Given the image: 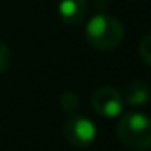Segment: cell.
<instances>
[{
  "mask_svg": "<svg viewBox=\"0 0 151 151\" xmlns=\"http://www.w3.org/2000/svg\"><path fill=\"white\" fill-rule=\"evenodd\" d=\"M125 29L117 18L111 15H94L86 23L85 37L94 49L112 50L122 42Z\"/></svg>",
  "mask_w": 151,
  "mask_h": 151,
  "instance_id": "1",
  "label": "cell"
},
{
  "mask_svg": "<svg viewBox=\"0 0 151 151\" xmlns=\"http://www.w3.org/2000/svg\"><path fill=\"white\" fill-rule=\"evenodd\" d=\"M117 137L124 146L137 151L151 148V117L141 112H128L117 124Z\"/></svg>",
  "mask_w": 151,
  "mask_h": 151,
  "instance_id": "2",
  "label": "cell"
},
{
  "mask_svg": "<svg viewBox=\"0 0 151 151\" xmlns=\"http://www.w3.org/2000/svg\"><path fill=\"white\" fill-rule=\"evenodd\" d=\"M63 137L72 146L86 148L96 140V125L85 115L72 114L63 124Z\"/></svg>",
  "mask_w": 151,
  "mask_h": 151,
  "instance_id": "3",
  "label": "cell"
},
{
  "mask_svg": "<svg viewBox=\"0 0 151 151\" xmlns=\"http://www.w3.org/2000/svg\"><path fill=\"white\" fill-rule=\"evenodd\" d=\"M93 109L106 119H115L124 111V96L112 86H101L93 93Z\"/></svg>",
  "mask_w": 151,
  "mask_h": 151,
  "instance_id": "4",
  "label": "cell"
},
{
  "mask_svg": "<svg viewBox=\"0 0 151 151\" xmlns=\"http://www.w3.org/2000/svg\"><path fill=\"white\" fill-rule=\"evenodd\" d=\"M59 17L67 26H75L85 20L88 13V2L86 0H60L59 7Z\"/></svg>",
  "mask_w": 151,
  "mask_h": 151,
  "instance_id": "5",
  "label": "cell"
},
{
  "mask_svg": "<svg viewBox=\"0 0 151 151\" xmlns=\"http://www.w3.org/2000/svg\"><path fill=\"white\" fill-rule=\"evenodd\" d=\"M151 89L146 81L143 80H133L127 85L125 89V98L124 102H127L130 107H141L150 101Z\"/></svg>",
  "mask_w": 151,
  "mask_h": 151,
  "instance_id": "6",
  "label": "cell"
},
{
  "mask_svg": "<svg viewBox=\"0 0 151 151\" xmlns=\"http://www.w3.org/2000/svg\"><path fill=\"white\" fill-rule=\"evenodd\" d=\"M138 54H140L141 60L146 65L151 67V33L143 36V39L140 41V44H138Z\"/></svg>",
  "mask_w": 151,
  "mask_h": 151,
  "instance_id": "7",
  "label": "cell"
},
{
  "mask_svg": "<svg viewBox=\"0 0 151 151\" xmlns=\"http://www.w3.org/2000/svg\"><path fill=\"white\" fill-rule=\"evenodd\" d=\"M10 63H12V52L7 44L4 41H0V73L7 72Z\"/></svg>",
  "mask_w": 151,
  "mask_h": 151,
  "instance_id": "8",
  "label": "cell"
},
{
  "mask_svg": "<svg viewBox=\"0 0 151 151\" xmlns=\"http://www.w3.org/2000/svg\"><path fill=\"white\" fill-rule=\"evenodd\" d=\"M60 104H62L63 111L73 112L76 109V106H78V98H76L72 91H67L65 94L62 96V99H60Z\"/></svg>",
  "mask_w": 151,
  "mask_h": 151,
  "instance_id": "9",
  "label": "cell"
}]
</instances>
